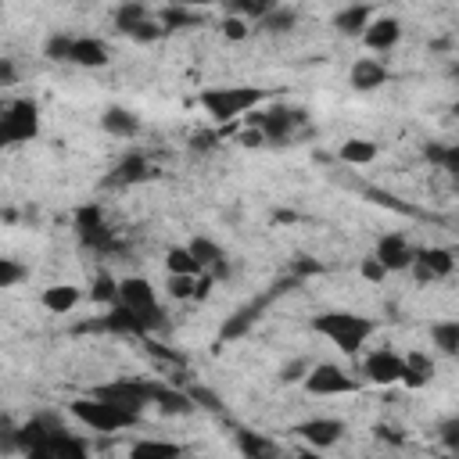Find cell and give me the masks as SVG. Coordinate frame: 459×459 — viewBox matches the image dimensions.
Here are the masks:
<instances>
[{
  "mask_svg": "<svg viewBox=\"0 0 459 459\" xmlns=\"http://www.w3.org/2000/svg\"><path fill=\"white\" fill-rule=\"evenodd\" d=\"M455 270V258L448 248H420L417 251V262H413V273L420 284H431V280H441Z\"/></svg>",
  "mask_w": 459,
  "mask_h": 459,
  "instance_id": "obj_9",
  "label": "cell"
},
{
  "mask_svg": "<svg viewBox=\"0 0 459 459\" xmlns=\"http://www.w3.org/2000/svg\"><path fill=\"white\" fill-rule=\"evenodd\" d=\"M190 399H198V402L209 406V409H219V399L212 395V391H205V387H194V391H190Z\"/></svg>",
  "mask_w": 459,
  "mask_h": 459,
  "instance_id": "obj_43",
  "label": "cell"
},
{
  "mask_svg": "<svg viewBox=\"0 0 459 459\" xmlns=\"http://www.w3.org/2000/svg\"><path fill=\"white\" fill-rule=\"evenodd\" d=\"M0 80H4V87L15 80V69H11V61H4V65H0Z\"/></svg>",
  "mask_w": 459,
  "mask_h": 459,
  "instance_id": "obj_44",
  "label": "cell"
},
{
  "mask_svg": "<svg viewBox=\"0 0 459 459\" xmlns=\"http://www.w3.org/2000/svg\"><path fill=\"white\" fill-rule=\"evenodd\" d=\"M298 434L319 452V448H331V445H338L341 441V434H345V424L341 420H334V417H316V420H305L302 427H298Z\"/></svg>",
  "mask_w": 459,
  "mask_h": 459,
  "instance_id": "obj_12",
  "label": "cell"
},
{
  "mask_svg": "<svg viewBox=\"0 0 459 459\" xmlns=\"http://www.w3.org/2000/svg\"><path fill=\"white\" fill-rule=\"evenodd\" d=\"M101 126L108 129L111 137H137L141 134V119L134 111H126V108H108L101 115Z\"/></svg>",
  "mask_w": 459,
  "mask_h": 459,
  "instance_id": "obj_17",
  "label": "cell"
},
{
  "mask_svg": "<svg viewBox=\"0 0 459 459\" xmlns=\"http://www.w3.org/2000/svg\"><path fill=\"white\" fill-rule=\"evenodd\" d=\"M273 11V4H266V0H233V4H226V15L233 19H266Z\"/></svg>",
  "mask_w": 459,
  "mask_h": 459,
  "instance_id": "obj_28",
  "label": "cell"
},
{
  "mask_svg": "<svg viewBox=\"0 0 459 459\" xmlns=\"http://www.w3.org/2000/svg\"><path fill=\"white\" fill-rule=\"evenodd\" d=\"M180 448L169 441H137L129 448V459H176Z\"/></svg>",
  "mask_w": 459,
  "mask_h": 459,
  "instance_id": "obj_26",
  "label": "cell"
},
{
  "mask_svg": "<svg viewBox=\"0 0 459 459\" xmlns=\"http://www.w3.org/2000/svg\"><path fill=\"white\" fill-rule=\"evenodd\" d=\"M144 176H148V162H144L141 155L126 158V162L119 165V180H122V183H137V180H144Z\"/></svg>",
  "mask_w": 459,
  "mask_h": 459,
  "instance_id": "obj_32",
  "label": "cell"
},
{
  "mask_svg": "<svg viewBox=\"0 0 459 459\" xmlns=\"http://www.w3.org/2000/svg\"><path fill=\"white\" fill-rule=\"evenodd\" d=\"M73 65H83V69H104V65H108V47L101 40L83 36L73 47Z\"/></svg>",
  "mask_w": 459,
  "mask_h": 459,
  "instance_id": "obj_18",
  "label": "cell"
},
{
  "mask_svg": "<svg viewBox=\"0 0 459 459\" xmlns=\"http://www.w3.org/2000/svg\"><path fill=\"white\" fill-rule=\"evenodd\" d=\"M22 277H26V270L15 258H0V287H15Z\"/></svg>",
  "mask_w": 459,
  "mask_h": 459,
  "instance_id": "obj_35",
  "label": "cell"
},
{
  "mask_svg": "<svg viewBox=\"0 0 459 459\" xmlns=\"http://www.w3.org/2000/svg\"><path fill=\"white\" fill-rule=\"evenodd\" d=\"M424 155H427L434 165H441L448 176L459 180V144H452V148H424Z\"/></svg>",
  "mask_w": 459,
  "mask_h": 459,
  "instance_id": "obj_29",
  "label": "cell"
},
{
  "mask_svg": "<svg viewBox=\"0 0 459 459\" xmlns=\"http://www.w3.org/2000/svg\"><path fill=\"white\" fill-rule=\"evenodd\" d=\"M312 326H316V334L338 345L345 356H356L366 345V338L373 334V319H366L359 312H323V316H316Z\"/></svg>",
  "mask_w": 459,
  "mask_h": 459,
  "instance_id": "obj_1",
  "label": "cell"
},
{
  "mask_svg": "<svg viewBox=\"0 0 459 459\" xmlns=\"http://www.w3.org/2000/svg\"><path fill=\"white\" fill-rule=\"evenodd\" d=\"M194 291H198V277H169L172 298H194Z\"/></svg>",
  "mask_w": 459,
  "mask_h": 459,
  "instance_id": "obj_37",
  "label": "cell"
},
{
  "mask_svg": "<svg viewBox=\"0 0 459 459\" xmlns=\"http://www.w3.org/2000/svg\"><path fill=\"white\" fill-rule=\"evenodd\" d=\"M90 295H94V302H115V298H119V284H115L108 273H101V277L94 280V291H90Z\"/></svg>",
  "mask_w": 459,
  "mask_h": 459,
  "instance_id": "obj_36",
  "label": "cell"
},
{
  "mask_svg": "<svg viewBox=\"0 0 459 459\" xmlns=\"http://www.w3.org/2000/svg\"><path fill=\"white\" fill-rule=\"evenodd\" d=\"M445 459H459V455H455V452H448V455H445Z\"/></svg>",
  "mask_w": 459,
  "mask_h": 459,
  "instance_id": "obj_48",
  "label": "cell"
},
{
  "mask_svg": "<svg viewBox=\"0 0 459 459\" xmlns=\"http://www.w3.org/2000/svg\"><path fill=\"white\" fill-rule=\"evenodd\" d=\"M165 266H169V277H198V273H205L202 262L190 255V248H169Z\"/></svg>",
  "mask_w": 459,
  "mask_h": 459,
  "instance_id": "obj_21",
  "label": "cell"
},
{
  "mask_svg": "<svg viewBox=\"0 0 459 459\" xmlns=\"http://www.w3.org/2000/svg\"><path fill=\"white\" fill-rule=\"evenodd\" d=\"M359 384L334 363H319L312 366V373L305 377V391L309 395H352Z\"/></svg>",
  "mask_w": 459,
  "mask_h": 459,
  "instance_id": "obj_7",
  "label": "cell"
},
{
  "mask_svg": "<svg viewBox=\"0 0 459 459\" xmlns=\"http://www.w3.org/2000/svg\"><path fill=\"white\" fill-rule=\"evenodd\" d=\"M309 373H312V363H309V359H295V363H287V366L280 370V380H284V384H298V380L305 384Z\"/></svg>",
  "mask_w": 459,
  "mask_h": 459,
  "instance_id": "obj_34",
  "label": "cell"
},
{
  "mask_svg": "<svg viewBox=\"0 0 459 459\" xmlns=\"http://www.w3.org/2000/svg\"><path fill=\"white\" fill-rule=\"evenodd\" d=\"M155 402L165 409V413H190L194 409V399L183 395V391H169V387H155Z\"/></svg>",
  "mask_w": 459,
  "mask_h": 459,
  "instance_id": "obj_27",
  "label": "cell"
},
{
  "mask_svg": "<svg viewBox=\"0 0 459 459\" xmlns=\"http://www.w3.org/2000/svg\"><path fill=\"white\" fill-rule=\"evenodd\" d=\"M73 417L76 420H83L87 427H94V431H104V434H111V431H126V427H134L141 417H134V413H126V409H119V406H111V402H101V399H76L73 402Z\"/></svg>",
  "mask_w": 459,
  "mask_h": 459,
  "instance_id": "obj_3",
  "label": "cell"
},
{
  "mask_svg": "<svg viewBox=\"0 0 459 459\" xmlns=\"http://www.w3.org/2000/svg\"><path fill=\"white\" fill-rule=\"evenodd\" d=\"M441 441H445V448H448V452H455V455H459V417H452V420H445V424H441Z\"/></svg>",
  "mask_w": 459,
  "mask_h": 459,
  "instance_id": "obj_38",
  "label": "cell"
},
{
  "mask_svg": "<svg viewBox=\"0 0 459 459\" xmlns=\"http://www.w3.org/2000/svg\"><path fill=\"white\" fill-rule=\"evenodd\" d=\"M359 273H363V280H373V284H380L384 277H387V270L380 266V262L370 255V258H363V266H359Z\"/></svg>",
  "mask_w": 459,
  "mask_h": 459,
  "instance_id": "obj_39",
  "label": "cell"
},
{
  "mask_svg": "<svg viewBox=\"0 0 459 459\" xmlns=\"http://www.w3.org/2000/svg\"><path fill=\"white\" fill-rule=\"evenodd\" d=\"M165 29H162V22H144L137 33H134V40H141V43H151V40H158Z\"/></svg>",
  "mask_w": 459,
  "mask_h": 459,
  "instance_id": "obj_41",
  "label": "cell"
},
{
  "mask_svg": "<svg viewBox=\"0 0 459 459\" xmlns=\"http://www.w3.org/2000/svg\"><path fill=\"white\" fill-rule=\"evenodd\" d=\"M144 22H151V15H148L144 4H122V8L115 11V26H119V33H126V36H134Z\"/></svg>",
  "mask_w": 459,
  "mask_h": 459,
  "instance_id": "obj_23",
  "label": "cell"
},
{
  "mask_svg": "<svg viewBox=\"0 0 459 459\" xmlns=\"http://www.w3.org/2000/svg\"><path fill=\"white\" fill-rule=\"evenodd\" d=\"M363 373H366V380H373V384H399L402 377H406V359L402 356H395V352H373V356H366L363 359Z\"/></svg>",
  "mask_w": 459,
  "mask_h": 459,
  "instance_id": "obj_11",
  "label": "cell"
},
{
  "mask_svg": "<svg viewBox=\"0 0 459 459\" xmlns=\"http://www.w3.org/2000/svg\"><path fill=\"white\" fill-rule=\"evenodd\" d=\"M94 399L111 402V406H119V409H126V413L141 417V413H144V406H148V402H155V384L119 380V384H104V387H97V391H94Z\"/></svg>",
  "mask_w": 459,
  "mask_h": 459,
  "instance_id": "obj_6",
  "label": "cell"
},
{
  "mask_svg": "<svg viewBox=\"0 0 459 459\" xmlns=\"http://www.w3.org/2000/svg\"><path fill=\"white\" fill-rule=\"evenodd\" d=\"M370 26H373V8H370V4L345 8V11H338V19H334V29L345 33V36H366Z\"/></svg>",
  "mask_w": 459,
  "mask_h": 459,
  "instance_id": "obj_15",
  "label": "cell"
},
{
  "mask_svg": "<svg viewBox=\"0 0 459 459\" xmlns=\"http://www.w3.org/2000/svg\"><path fill=\"white\" fill-rule=\"evenodd\" d=\"M298 273H319V262H298Z\"/></svg>",
  "mask_w": 459,
  "mask_h": 459,
  "instance_id": "obj_45",
  "label": "cell"
},
{
  "mask_svg": "<svg viewBox=\"0 0 459 459\" xmlns=\"http://www.w3.org/2000/svg\"><path fill=\"white\" fill-rule=\"evenodd\" d=\"M431 377H434V363H431L427 356H420V352L406 356V377H402V384H409V387H424Z\"/></svg>",
  "mask_w": 459,
  "mask_h": 459,
  "instance_id": "obj_25",
  "label": "cell"
},
{
  "mask_svg": "<svg viewBox=\"0 0 459 459\" xmlns=\"http://www.w3.org/2000/svg\"><path fill=\"white\" fill-rule=\"evenodd\" d=\"M40 302H43V309L65 316V312H73V309L80 305V291H76L73 284H57V287H47Z\"/></svg>",
  "mask_w": 459,
  "mask_h": 459,
  "instance_id": "obj_19",
  "label": "cell"
},
{
  "mask_svg": "<svg viewBox=\"0 0 459 459\" xmlns=\"http://www.w3.org/2000/svg\"><path fill=\"white\" fill-rule=\"evenodd\" d=\"M158 22H162V29L169 33V29H183V26H194V22H198V15H190V11H183V8H165Z\"/></svg>",
  "mask_w": 459,
  "mask_h": 459,
  "instance_id": "obj_33",
  "label": "cell"
},
{
  "mask_svg": "<svg viewBox=\"0 0 459 459\" xmlns=\"http://www.w3.org/2000/svg\"><path fill=\"white\" fill-rule=\"evenodd\" d=\"M452 115H455V119H459V101H455V104H452Z\"/></svg>",
  "mask_w": 459,
  "mask_h": 459,
  "instance_id": "obj_47",
  "label": "cell"
},
{
  "mask_svg": "<svg viewBox=\"0 0 459 459\" xmlns=\"http://www.w3.org/2000/svg\"><path fill=\"white\" fill-rule=\"evenodd\" d=\"M73 47H76L73 36H50V40L43 43V54H47L50 61H73Z\"/></svg>",
  "mask_w": 459,
  "mask_h": 459,
  "instance_id": "obj_31",
  "label": "cell"
},
{
  "mask_svg": "<svg viewBox=\"0 0 459 459\" xmlns=\"http://www.w3.org/2000/svg\"><path fill=\"white\" fill-rule=\"evenodd\" d=\"M295 459H323V455H319L316 448H312V452H302V455H295Z\"/></svg>",
  "mask_w": 459,
  "mask_h": 459,
  "instance_id": "obj_46",
  "label": "cell"
},
{
  "mask_svg": "<svg viewBox=\"0 0 459 459\" xmlns=\"http://www.w3.org/2000/svg\"><path fill=\"white\" fill-rule=\"evenodd\" d=\"M387 83V69L377 61V57H359L352 65V87L356 90H377Z\"/></svg>",
  "mask_w": 459,
  "mask_h": 459,
  "instance_id": "obj_14",
  "label": "cell"
},
{
  "mask_svg": "<svg viewBox=\"0 0 459 459\" xmlns=\"http://www.w3.org/2000/svg\"><path fill=\"white\" fill-rule=\"evenodd\" d=\"M262 101H266V90H262V87H216V90L202 94V108L216 122H230V119L251 111Z\"/></svg>",
  "mask_w": 459,
  "mask_h": 459,
  "instance_id": "obj_2",
  "label": "cell"
},
{
  "mask_svg": "<svg viewBox=\"0 0 459 459\" xmlns=\"http://www.w3.org/2000/svg\"><path fill=\"white\" fill-rule=\"evenodd\" d=\"M373 258L380 262V266L387 273H402V270H413V262H417V251L409 248V241L402 233H387L377 241L373 248Z\"/></svg>",
  "mask_w": 459,
  "mask_h": 459,
  "instance_id": "obj_8",
  "label": "cell"
},
{
  "mask_svg": "<svg viewBox=\"0 0 459 459\" xmlns=\"http://www.w3.org/2000/svg\"><path fill=\"white\" fill-rule=\"evenodd\" d=\"M187 248H190V255H194V258L202 262V270H216V277H223V273H226V262H223L226 255H223V248H219L216 241H209V237H194Z\"/></svg>",
  "mask_w": 459,
  "mask_h": 459,
  "instance_id": "obj_16",
  "label": "cell"
},
{
  "mask_svg": "<svg viewBox=\"0 0 459 459\" xmlns=\"http://www.w3.org/2000/svg\"><path fill=\"white\" fill-rule=\"evenodd\" d=\"M119 305H126L129 312H137L148 326L162 323V309H158V295L144 277H126L119 280Z\"/></svg>",
  "mask_w": 459,
  "mask_h": 459,
  "instance_id": "obj_5",
  "label": "cell"
},
{
  "mask_svg": "<svg viewBox=\"0 0 459 459\" xmlns=\"http://www.w3.org/2000/svg\"><path fill=\"white\" fill-rule=\"evenodd\" d=\"M237 445L244 459H277V445L270 438H262L258 431H237Z\"/></svg>",
  "mask_w": 459,
  "mask_h": 459,
  "instance_id": "obj_20",
  "label": "cell"
},
{
  "mask_svg": "<svg viewBox=\"0 0 459 459\" xmlns=\"http://www.w3.org/2000/svg\"><path fill=\"white\" fill-rule=\"evenodd\" d=\"M377 144L373 141H363V137H356V141H345L341 144V162H348V165H370L373 158H377Z\"/></svg>",
  "mask_w": 459,
  "mask_h": 459,
  "instance_id": "obj_24",
  "label": "cell"
},
{
  "mask_svg": "<svg viewBox=\"0 0 459 459\" xmlns=\"http://www.w3.org/2000/svg\"><path fill=\"white\" fill-rule=\"evenodd\" d=\"M237 141H241L244 148H258V144H266V134H262V129H255V126H248Z\"/></svg>",
  "mask_w": 459,
  "mask_h": 459,
  "instance_id": "obj_42",
  "label": "cell"
},
{
  "mask_svg": "<svg viewBox=\"0 0 459 459\" xmlns=\"http://www.w3.org/2000/svg\"><path fill=\"white\" fill-rule=\"evenodd\" d=\"M431 341L445 356H459V319H445L431 326Z\"/></svg>",
  "mask_w": 459,
  "mask_h": 459,
  "instance_id": "obj_22",
  "label": "cell"
},
{
  "mask_svg": "<svg viewBox=\"0 0 459 459\" xmlns=\"http://www.w3.org/2000/svg\"><path fill=\"white\" fill-rule=\"evenodd\" d=\"M223 36H226V40H244V36H248V22L226 15V22H223Z\"/></svg>",
  "mask_w": 459,
  "mask_h": 459,
  "instance_id": "obj_40",
  "label": "cell"
},
{
  "mask_svg": "<svg viewBox=\"0 0 459 459\" xmlns=\"http://www.w3.org/2000/svg\"><path fill=\"white\" fill-rule=\"evenodd\" d=\"M295 26V11L291 8H273L266 19L258 22V29H266V33H287Z\"/></svg>",
  "mask_w": 459,
  "mask_h": 459,
  "instance_id": "obj_30",
  "label": "cell"
},
{
  "mask_svg": "<svg viewBox=\"0 0 459 459\" xmlns=\"http://www.w3.org/2000/svg\"><path fill=\"white\" fill-rule=\"evenodd\" d=\"M399 36H402V22L399 19H373V26L366 29L363 43L370 50H391L399 43Z\"/></svg>",
  "mask_w": 459,
  "mask_h": 459,
  "instance_id": "obj_13",
  "label": "cell"
},
{
  "mask_svg": "<svg viewBox=\"0 0 459 459\" xmlns=\"http://www.w3.org/2000/svg\"><path fill=\"white\" fill-rule=\"evenodd\" d=\"M29 459H87V448L76 438L65 434L61 427H54V431H47V438L36 448H29Z\"/></svg>",
  "mask_w": 459,
  "mask_h": 459,
  "instance_id": "obj_10",
  "label": "cell"
},
{
  "mask_svg": "<svg viewBox=\"0 0 459 459\" xmlns=\"http://www.w3.org/2000/svg\"><path fill=\"white\" fill-rule=\"evenodd\" d=\"M40 134V108L33 101H11L0 115V141L4 144H26Z\"/></svg>",
  "mask_w": 459,
  "mask_h": 459,
  "instance_id": "obj_4",
  "label": "cell"
}]
</instances>
